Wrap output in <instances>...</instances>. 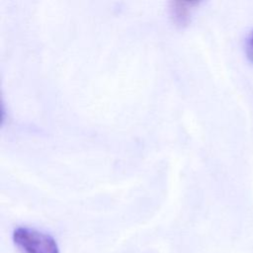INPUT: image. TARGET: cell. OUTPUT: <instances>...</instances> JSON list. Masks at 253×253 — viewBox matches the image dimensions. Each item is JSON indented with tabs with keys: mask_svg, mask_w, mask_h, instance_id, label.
<instances>
[{
	"mask_svg": "<svg viewBox=\"0 0 253 253\" xmlns=\"http://www.w3.org/2000/svg\"><path fill=\"white\" fill-rule=\"evenodd\" d=\"M12 237L22 253H59L54 238L38 229L20 226L14 229Z\"/></svg>",
	"mask_w": 253,
	"mask_h": 253,
	"instance_id": "1",
	"label": "cell"
},
{
	"mask_svg": "<svg viewBox=\"0 0 253 253\" xmlns=\"http://www.w3.org/2000/svg\"><path fill=\"white\" fill-rule=\"evenodd\" d=\"M198 5L197 2H181L174 1L170 3V15L176 25H187L190 19L192 9Z\"/></svg>",
	"mask_w": 253,
	"mask_h": 253,
	"instance_id": "2",
	"label": "cell"
},
{
	"mask_svg": "<svg viewBox=\"0 0 253 253\" xmlns=\"http://www.w3.org/2000/svg\"><path fill=\"white\" fill-rule=\"evenodd\" d=\"M246 51H247V56L250 59V61L253 62V31L250 33L248 40H247V44H246Z\"/></svg>",
	"mask_w": 253,
	"mask_h": 253,
	"instance_id": "3",
	"label": "cell"
}]
</instances>
